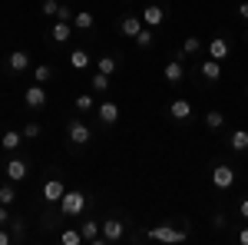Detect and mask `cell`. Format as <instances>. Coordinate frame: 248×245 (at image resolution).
I'll return each mask as SVG.
<instances>
[{
    "label": "cell",
    "instance_id": "cell-37",
    "mask_svg": "<svg viewBox=\"0 0 248 245\" xmlns=\"http://www.w3.org/2000/svg\"><path fill=\"white\" fill-rule=\"evenodd\" d=\"M238 17L248 20V0H245V3H238Z\"/></svg>",
    "mask_w": 248,
    "mask_h": 245
},
{
    "label": "cell",
    "instance_id": "cell-6",
    "mask_svg": "<svg viewBox=\"0 0 248 245\" xmlns=\"http://www.w3.org/2000/svg\"><path fill=\"white\" fill-rule=\"evenodd\" d=\"M30 66H33V60H30L27 50H10L7 53V73H27Z\"/></svg>",
    "mask_w": 248,
    "mask_h": 245
},
{
    "label": "cell",
    "instance_id": "cell-17",
    "mask_svg": "<svg viewBox=\"0 0 248 245\" xmlns=\"http://www.w3.org/2000/svg\"><path fill=\"white\" fill-rule=\"evenodd\" d=\"M23 143H27V139H23V132H20V130H7V132H3V136H0V146H3V149H7V152L20 149Z\"/></svg>",
    "mask_w": 248,
    "mask_h": 245
},
{
    "label": "cell",
    "instance_id": "cell-4",
    "mask_svg": "<svg viewBox=\"0 0 248 245\" xmlns=\"http://www.w3.org/2000/svg\"><path fill=\"white\" fill-rule=\"evenodd\" d=\"M99 235H103V242H119L123 235H126V222H119V219H103L99 222Z\"/></svg>",
    "mask_w": 248,
    "mask_h": 245
},
{
    "label": "cell",
    "instance_id": "cell-1",
    "mask_svg": "<svg viewBox=\"0 0 248 245\" xmlns=\"http://www.w3.org/2000/svg\"><path fill=\"white\" fill-rule=\"evenodd\" d=\"M146 239H153V242H169V245H179L189 239V222H179V226H153L146 232Z\"/></svg>",
    "mask_w": 248,
    "mask_h": 245
},
{
    "label": "cell",
    "instance_id": "cell-31",
    "mask_svg": "<svg viewBox=\"0 0 248 245\" xmlns=\"http://www.w3.org/2000/svg\"><path fill=\"white\" fill-rule=\"evenodd\" d=\"M60 7H63L60 0H43V3H40V14H43V17H53V20H57V17H60Z\"/></svg>",
    "mask_w": 248,
    "mask_h": 245
},
{
    "label": "cell",
    "instance_id": "cell-26",
    "mask_svg": "<svg viewBox=\"0 0 248 245\" xmlns=\"http://www.w3.org/2000/svg\"><path fill=\"white\" fill-rule=\"evenodd\" d=\"M60 242H63V245H83L86 239H83L79 229H63V232H60Z\"/></svg>",
    "mask_w": 248,
    "mask_h": 245
},
{
    "label": "cell",
    "instance_id": "cell-19",
    "mask_svg": "<svg viewBox=\"0 0 248 245\" xmlns=\"http://www.w3.org/2000/svg\"><path fill=\"white\" fill-rule=\"evenodd\" d=\"M162 20H166V10H162V7H155V3H149V7L142 10V23H146V27H159Z\"/></svg>",
    "mask_w": 248,
    "mask_h": 245
},
{
    "label": "cell",
    "instance_id": "cell-29",
    "mask_svg": "<svg viewBox=\"0 0 248 245\" xmlns=\"http://www.w3.org/2000/svg\"><path fill=\"white\" fill-rule=\"evenodd\" d=\"M96 70H99V73H106V76H113L116 70H119V63H116L113 57H99V60H96Z\"/></svg>",
    "mask_w": 248,
    "mask_h": 245
},
{
    "label": "cell",
    "instance_id": "cell-14",
    "mask_svg": "<svg viewBox=\"0 0 248 245\" xmlns=\"http://www.w3.org/2000/svg\"><path fill=\"white\" fill-rule=\"evenodd\" d=\"M199 73H202V80L205 83H218L222 80V60H202V66H199Z\"/></svg>",
    "mask_w": 248,
    "mask_h": 245
},
{
    "label": "cell",
    "instance_id": "cell-30",
    "mask_svg": "<svg viewBox=\"0 0 248 245\" xmlns=\"http://www.w3.org/2000/svg\"><path fill=\"white\" fill-rule=\"evenodd\" d=\"M77 110H79V113H90V110H96L93 90H90V93H79V96H77Z\"/></svg>",
    "mask_w": 248,
    "mask_h": 245
},
{
    "label": "cell",
    "instance_id": "cell-2",
    "mask_svg": "<svg viewBox=\"0 0 248 245\" xmlns=\"http://www.w3.org/2000/svg\"><path fill=\"white\" fill-rule=\"evenodd\" d=\"M86 202H90V196H86V192H79V189H66V192H63V199H60L57 206H60V215L77 219V215H83Z\"/></svg>",
    "mask_w": 248,
    "mask_h": 245
},
{
    "label": "cell",
    "instance_id": "cell-32",
    "mask_svg": "<svg viewBox=\"0 0 248 245\" xmlns=\"http://www.w3.org/2000/svg\"><path fill=\"white\" fill-rule=\"evenodd\" d=\"M90 83H93V93H106V90H109V76L99 73V70L93 73V80H90Z\"/></svg>",
    "mask_w": 248,
    "mask_h": 245
},
{
    "label": "cell",
    "instance_id": "cell-8",
    "mask_svg": "<svg viewBox=\"0 0 248 245\" xmlns=\"http://www.w3.org/2000/svg\"><path fill=\"white\" fill-rule=\"evenodd\" d=\"M162 76H166V83H169V86H179V83L186 80V63H182V53L162 66Z\"/></svg>",
    "mask_w": 248,
    "mask_h": 245
},
{
    "label": "cell",
    "instance_id": "cell-20",
    "mask_svg": "<svg viewBox=\"0 0 248 245\" xmlns=\"http://www.w3.org/2000/svg\"><path fill=\"white\" fill-rule=\"evenodd\" d=\"M229 146H232V152H238V156L248 152V130H235L229 136Z\"/></svg>",
    "mask_w": 248,
    "mask_h": 245
},
{
    "label": "cell",
    "instance_id": "cell-11",
    "mask_svg": "<svg viewBox=\"0 0 248 245\" xmlns=\"http://www.w3.org/2000/svg\"><path fill=\"white\" fill-rule=\"evenodd\" d=\"M229 53H232L229 37H222V33H218V37L209 40V57H212V60H222V63H225V60H229Z\"/></svg>",
    "mask_w": 248,
    "mask_h": 245
},
{
    "label": "cell",
    "instance_id": "cell-13",
    "mask_svg": "<svg viewBox=\"0 0 248 245\" xmlns=\"http://www.w3.org/2000/svg\"><path fill=\"white\" fill-rule=\"evenodd\" d=\"M142 27H146V23H142V17H136V14H123V17H119V33H123V37H136Z\"/></svg>",
    "mask_w": 248,
    "mask_h": 245
},
{
    "label": "cell",
    "instance_id": "cell-5",
    "mask_svg": "<svg viewBox=\"0 0 248 245\" xmlns=\"http://www.w3.org/2000/svg\"><path fill=\"white\" fill-rule=\"evenodd\" d=\"M212 186H215V189H222V192L235 186V169H232L229 163H218V166L212 169Z\"/></svg>",
    "mask_w": 248,
    "mask_h": 245
},
{
    "label": "cell",
    "instance_id": "cell-23",
    "mask_svg": "<svg viewBox=\"0 0 248 245\" xmlns=\"http://www.w3.org/2000/svg\"><path fill=\"white\" fill-rule=\"evenodd\" d=\"M14 202H17V189L7 179V182H0V206H14Z\"/></svg>",
    "mask_w": 248,
    "mask_h": 245
},
{
    "label": "cell",
    "instance_id": "cell-12",
    "mask_svg": "<svg viewBox=\"0 0 248 245\" xmlns=\"http://www.w3.org/2000/svg\"><path fill=\"white\" fill-rule=\"evenodd\" d=\"M96 116H99L103 126H116V123H119V106H116L113 99H106V103L96 106Z\"/></svg>",
    "mask_w": 248,
    "mask_h": 245
},
{
    "label": "cell",
    "instance_id": "cell-35",
    "mask_svg": "<svg viewBox=\"0 0 248 245\" xmlns=\"http://www.w3.org/2000/svg\"><path fill=\"white\" fill-rule=\"evenodd\" d=\"M14 242V232H7V226H0V245H10Z\"/></svg>",
    "mask_w": 248,
    "mask_h": 245
},
{
    "label": "cell",
    "instance_id": "cell-28",
    "mask_svg": "<svg viewBox=\"0 0 248 245\" xmlns=\"http://www.w3.org/2000/svg\"><path fill=\"white\" fill-rule=\"evenodd\" d=\"M205 126H209L212 132L222 130V126H225V116H222V110H209V113H205Z\"/></svg>",
    "mask_w": 248,
    "mask_h": 245
},
{
    "label": "cell",
    "instance_id": "cell-22",
    "mask_svg": "<svg viewBox=\"0 0 248 245\" xmlns=\"http://www.w3.org/2000/svg\"><path fill=\"white\" fill-rule=\"evenodd\" d=\"M93 27H96V17L90 10H77L73 14V30H93Z\"/></svg>",
    "mask_w": 248,
    "mask_h": 245
},
{
    "label": "cell",
    "instance_id": "cell-39",
    "mask_svg": "<svg viewBox=\"0 0 248 245\" xmlns=\"http://www.w3.org/2000/svg\"><path fill=\"white\" fill-rule=\"evenodd\" d=\"M245 96H248V90H245Z\"/></svg>",
    "mask_w": 248,
    "mask_h": 245
},
{
    "label": "cell",
    "instance_id": "cell-38",
    "mask_svg": "<svg viewBox=\"0 0 248 245\" xmlns=\"http://www.w3.org/2000/svg\"><path fill=\"white\" fill-rule=\"evenodd\" d=\"M238 242H242V245H248V226L242 229V232H238Z\"/></svg>",
    "mask_w": 248,
    "mask_h": 245
},
{
    "label": "cell",
    "instance_id": "cell-3",
    "mask_svg": "<svg viewBox=\"0 0 248 245\" xmlns=\"http://www.w3.org/2000/svg\"><path fill=\"white\" fill-rule=\"evenodd\" d=\"M66 139H70L73 146H90V143H93V130H90L79 116H73V119L66 123Z\"/></svg>",
    "mask_w": 248,
    "mask_h": 245
},
{
    "label": "cell",
    "instance_id": "cell-33",
    "mask_svg": "<svg viewBox=\"0 0 248 245\" xmlns=\"http://www.w3.org/2000/svg\"><path fill=\"white\" fill-rule=\"evenodd\" d=\"M20 132H23V139H37L40 132H43V126H40L37 119H30V123H23V130H20Z\"/></svg>",
    "mask_w": 248,
    "mask_h": 245
},
{
    "label": "cell",
    "instance_id": "cell-10",
    "mask_svg": "<svg viewBox=\"0 0 248 245\" xmlns=\"http://www.w3.org/2000/svg\"><path fill=\"white\" fill-rule=\"evenodd\" d=\"M27 172H30V166H27V159H7V166H3V176L10 179V182H23L27 179Z\"/></svg>",
    "mask_w": 248,
    "mask_h": 245
},
{
    "label": "cell",
    "instance_id": "cell-36",
    "mask_svg": "<svg viewBox=\"0 0 248 245\" xmlns=\"http://www.w3.org/2000/svg\"><path fill=\"white\" fill-rule=\"evenodd\" d=\"M238 215L248 222V199H242V202H238Z\"/></svg>",
    "mask_w": 248,
    "mask_h": 245
},
{
    "label": "cell",
    "instance_id": "cell-21",
    "mask_svg": "<svg viewBox=\"0 0 248 245\" xmlns=\"http://www.w3.org/2000/svg\"><path fill=\"white\" fill-rule=\"evenodd\" d=\"M30 73H33V83L46 86V83L53 80V66H50V63H37V66H30Z\"/></svg>",
    "mask_w": 248,
    "mask_h": 245
},
{
    "label": "cell",
    "instance_id": "cell-7",
    "mask_svg": "<svg viewBox=\"0 0 248 245\" xmlns=\"http://www.w3.org/2000/svg\"><path fill=\"white\" fill-rule=\"evenodd\" d=\"M63 192H66V186H63V179H57V176H50V179L43 182V189H40L43 202H50V206H57L60 199H63Z\"/></svg>",
    "mask_w": 248,
    "mask_h": 245
},
{
    "label": "cell",
    "instance_id": "cell-16",
    "mask_svg": "<svg viewBox=\"0 0 248 245\" xmlns=\"http://www.w3.org/2000/svg\"><path fill=\"white\" fill-rule=\"evenodd\" d=\"M79 232H83V239H86L90 245H106V242H103V235H99V222H93V219L79 222Z\"/></svg>",
    "mask_w": 248,
    "mask_h": 245
},
{
    "label": "cell",
    "instance_id": "cell-27",
    "mask_svg": "<svg viewBox=\"0 0 248 245\" xmlns=\"http://www.w3.org/2000/svg\"><path fill=\"white\" fill-rule=\"evenodd\" d=\"M133 43L139 47V50H149V47H153V27H142V30L133 37Z\"/></svg>",
    "mask_w": 248,
    "mask_h": 245
},
{
    "label": "cell",
    "instance_id": "cell-24",
    "mask_svg": "<svg viewBox=\"0 0 248 245\" xmlns=\"http://www.w3.org/2000/svg\"><path fill=\"white\" fill-rule=\"evenodd\" d=\"M90 63H93V60H90L86 50H73V53H70V66H73V70H90Z\"/></svg>",
    "mask_w": 248,
    "mask_h": 245
},
{
    "label": "cell",
    "instance_id": "cell-18",
    "mask_svg": "<svg viewBox=\"0 0 248 245\" xmlns=\"http://www.w3.org/2000/svg\"><path fill=\"white\" fill-rule=\"evenodd\" d=\"M70 37H73V23L57 20V23H53V30H50V40H53V43H66Z\"/></svg>",
    "mask_w": 248,
    "mask_h": 245
},
{
    "label": "cell",
    "instance_id": "cell-9",
    "mask_svg": "<svg viewBox=\"0 0 248 245\" xmlns=\"http://www.w3.org/2000/svg\"><path fill=\"white\" fill-rule=\"evenodd\" d=\"M23 103H27V110H43V106H46V90H43L40 83L27 86V90H23Z\"/></svg>",
    "mask_w": 248,
    "mask_h": 245
},
{
    "label": "cell",
    "instance_id": "cell-25",
    "mask_svg": "<svg viewBox=\"0 0 248 245\" xmlns=\"http://www.w3.org/2000/svg\"><path fill=\"white\" fill-rule=\"evenodd\" d=\"M202 53V40L199 37H186L182 40V57H199Z\"/></svg>",
    "mask_w": 248,
    "mask_h": 245
},
{
    "label": "cell",
    "instance_id": "cell-15",
    "mask_svg": "<svg viewBox=\"0 0 248 245\" xmlns=\"http://www.w3.org/2000/svg\"><path fill=\"white\" fill-rule=\"evenodd\" d=\"M169 116L175 119V123H186V119L192 116V103L186 99V96H179V99H172V103H169Z\"/></svg>",
    "mask_w": 248,
    "mask_h": 245
},
{
    "label": "cell",
    "instance_id": "cell-34",
    "mask_svg": "<svg viewBox=\"0 0 248 245\" xmlns=\"http://www.w3.org/2000/svg\"><path fill=\"white\" fill-rule=\"evenodd\" d=\"M14 219H10V206H0V226H10Z\"/></svg>",
    "mask_w": 248,
    "mask_h": 245
}]
</instances>
